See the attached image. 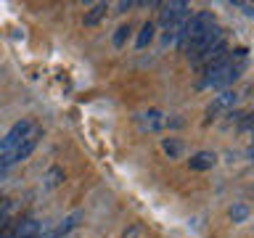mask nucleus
<instances>
[{
    "instance_id": "1",
    "label": "nucleus",
    "mask_w": 254,
    "mask_h": 238,
    "mask_svg": "<svg viewBox=\"0 0 254 238\" xmlns=\"http://www.w3.org/2000/svg\"><path fill=\"white\" fill-rule=\"evenodd\" d=\"M236 56V63L233 61H222L217 63V66L206 69L204 71V79H201V87H230L238 79V74H241V66H244V59H246V48H238V51L233 53Z\"/></svg>"
},
{
    "instance_id": "2",
    "label": "nucleus",
    "mask_w": 254,
    "mask_h": 238,
    "mask_svg": "<svg viewBox=\"0 0 254 238\" xmlns=\"http://www.w3.org/2000/svg\"><path fill=\"white\" fill-rule=\"evenodd\" d=\"M214 24H217V19H214L212 11H196L193 16H188L186 29H183V37H180V45H188V43H193V40H198L206 29H212Z\"/></svg>"
},
{
    "instance_id": "3",
    "label": "nucleus",
    "mask_w": 254,
    "mask_h": 238,
    "mask_svg": "<svg viewBox=\"0 0 254 238\" xmlns=\"http://www.w3.org/2000/svg\"><path fill=\"white\" fill-rule=\"evenodd\" d=\"M40 138H43V130H40V127L35 124V127H32V132H29L27 138H24V140L19 143V146H16L13 151H8V154H3V156H0V164H3L5 170H8L11 164H19L21 159H27V156L32 154V151L37 148Z\"/></svg>"
},
{
    "instance_id": "4",
    "label": "nucleus",
    "mask_w": 254,
    "mask_h": 238,
    "mask_svg": "<svg viewBox=\"0 0 254 238\" xmlns=\"http://www.w3.org/2000/svg\"><path fill=\"white\" fill-rule=\"evenodd\" d=\"M222 40H225V37H222V27H217V24H214V27L206 29L198 40H193V43H188V45H183V51H186L190 59L196 61L198 56H204L206 51H209V48H214L217 43H222Z\"/></svg>"
},
{
    "instance_id": "5",
    "label": "nucleus",
    "mask_w": 254,
    "mask_h": 238,
    "mask_svg": "<svg viewBox=\"0 0 254 238\" xmlns=\"http://www.w3.org/2000/svg\"><path fill=\"white\" fill-rule=\"evenodd\" d=\"M32 127H35V122H32V119H19V122H16L11 130L5 132V138L0 140V154H8V151H13V148L19 146V143L32 132Z\"/></svg>"
},
{
    "instance_id": "6",
    "label": "nucleus",
    "mask_w": 254,
    "mask_h": 238,
    "mask_svg": "<svg viewBox=\"0 0 254 238\" xmlns=\"http://www.w3.org/2000/svg\"><path fill=\"white\" fill-rule=\"evenodd\" d=\"M162 11H159V21H162V27H172V24H178L183 19H188V3H183V0H172V3H162L159 5Z\"/></svg>"
},
{
    "instance_id": "7",
    "label": "nucleus",
    "mask_w": 254,
    "mask_h": 238,
    "mask_svg": "<svg viewBox=\"0 0 254 238\" xmlns=\"http://www.w3.org/2000/svg\"><path fill=\"white\" fill-rule=\"evenodd\" d=\"M222 61H228V45H225V40L217 43L214 48H209L204 56H198V59H196V63H198V66H204V69H212V66H217V63H222Z\"/></svg>"
},
{
    "instance_id": "8",
    "label": "nucleus",
    "mask_w": 254,
    "mask_h": 238,
    "mask_svg": "<svg viewBox=\"0 0 254 238\" xmlns=\"http://www.w3.org/2000/svg\"><path fill=\"white\" fill-rule=\"evenodd\" d=\"M37 236H40V222L32 220V217L19 220L13 225V230L8 233V238H37Z\"/></svg>"
},
{
    "instance_id": "9",
    "label": "nucleus",
    "mask_w": 254,
    "mask_h": 238,
    "mask_svg": "<svg viewBox=\"0 0 254 238\" xmlns=\"http://www.w3.org/2000/svg\"><path fill=\"white\" fill-rule=\"evenodd\" d=\"M236 101H238V95H236V93H230V90H225L222 95H217V98H214V103H212L209 109H206V122H209V119H214V114H217V111L233 109V106H236Z\"/></svg>"
},
{
    "instance_id": "10",
    "label": "nucleus",
    "mask_w": 254,
    "mask_h": 238,
    "mask_svg": "<svg viewBox=\"0 0 254 238\" xmlns=\"http://www.w3.org/2000/svg\"><path fill=\"white\" fill-rule=\"evenodd\" d=\"M217 164V156L212 154V151H198V154H193L188 159V167L196 172H204V170H212V167Z\"/></svg>"
},
{
    "instance_id": "11",
    "label": "nucleus",
    "mask_w": 254,
    "mask_h": 238,
    "mask_svg": "<svg viewBox=\"0 0 254 238\" xmlns=\"http://www.w3.org/2000/svg\"><path fill=\"white\" fill-rule=\"evenodd\" d=\"M138 124H140L143 132L146 130H159V127H164V114L159 109H151V111H146V114L138 117Z\"/></svg>"
},
{
    "instance_id": "12",
    "label": "nucleus",
    "mask_w": 254,
    "mask_h": 238,
    "mask_svg": "<svg viewBox=\"0 0 254 238\" xmlns=\"http://www.w3.org/2000/svg\"><path fill=\"white\" fill-rule=\"evenodd\" d=\"M106 11H109V5H106V3H95V5H90V11H85L82 24H85V27H95L98 21L106 19Z\"/></svg>"
},
{
    "instance_id": "13",
    "label": "nucleus",
    "mask_w": 254,
    "mask_h": 238,
    "mask_svg": "<svg viewBox=\"0 0 254 238\" xmlns=\"http://www.w3.org/2000/svg\"><path fill=\"white\" fill-rule=\"evenodd\" d=\"M162 151L170 159H180L183 151H186V146H183V140H178V138H164L162 140Z\"/></svg>"
},
{
    "instance_id": "14",
    "label": "nucleus",
    "mask_w": 254,
    "mask_h": 238,
    "mask_svg": "<svg viewBox=\"0 0 254 238\" xmlns=\"http://www.w3.org/2000/svg\"><path fill=\"white\" fill-rule=\"evenodd\" d=\"M154 35H156V27L151 21H146L140 27V32H138V40H135V48H138V51H143V48H146L151 40H154Z\"/></svg>"
},
{
    "instance_id": "15",
    "label": "nucleus",
    "mask_w": 254,
    "mask_h": 238,
    "mask_svg": "<svg viewBox=\"0 0 254 238\" xmlns=\"http://www.w3.org/2000/svg\"><path fill=\"white\" fill-rule=\"evenodd\" d=\"M228 214H230V220H233V222H246V217H249V206H246V204H233Z\"/></svg>"
},
{
    "instance_id": "16",
    "label": "nucleus",
    "mask_w": 254,
    "mask_h": 238,
    "mask_svg": "<svg viewBox=\"0 0 254 238\" xmlns=\"http://www.w3.org/2000/svg\"><path fill=\"white\" fill-rule=\"evenodd\" d=\"M127 35H130V24H122V27H117L114 37H111L114 48H122V45H125V40H127Z\"/></svg>"
},
{
    "instance_id": "17",
    "label": "nucleus",
    "mask_w": 254,
    "mask_h": 238,
    "mask_svg": "<svg viewBox=\"0 0 254 238\" xmlns=\"http://www.w3.org/2000/svg\"><path fill=\"white\" fill-rule=\"evenodd\" d=\"M11 212H13V201H8V198H0V228H3L5 222L11 220Z\"/></svg>"
},
{
    "instance_id": "18",
    "label": "nucleus",
    "mask_w": 254,
    "mask_h": 238,
    "mask_svg": "<svg viewBox=\"0 0 254 238\" xmlns=\"http://www.w3.org/2000/svg\"><path fill=\"white\" fill-rule=\"evenodd\" d=\"M61 180H64V170H59V167H53V170L45 175V182H48V188H56Z\"/></svg>"
},
{
    "instance_id": "19",
    "label": "nucleus",
    "mask_w": 254,
    "mask_h": 238,
    "mask_svg": "<svg viewBox=\"0 0 254 238\" xmlns=\"http://www.w3.org/2000/svg\"><path fill=\"white\" fill-rule=\"evenodd\" d=\"M140 233H143L140 225H130V228H127L125 233H122V238H140Z\"/></svg>"
},
{
    "instance_id": "20",
    "label": "nucleus",
    "mask_w": 254,
    "mask_h": 238,
    "mask_svg": "<svg viewBox=\"0 0 254 238\" xmlns=\"http://www.w3.org/2000/svg\"><path fill=\"white\" fill-rule=\"evenodd\" d=\"M77 220H79V214H74V217H69V220H66V222H64V225L59 228V233H66V230H71V228L77 225Z\"/></svg>"
},
{
    "instance_id": "21",
    "label": "nucleus",
    "mask_w": 254,
    "mask_h": 238,
    "mask_svg": "<svg viewBox=\"0 0 254 238\" xmlns=\"http://www.w3.org/2000/svg\"><path fill=\"white\" fill-rule=\"evenodd\" d=\"M130 8H132V3H130V0H127V3L122 0V3L117 5V13H125V11H130Z\"/></svg>"
},
{
    "instance_id": "22",
    "label": "nucleus",
    "mask_w": 254,
    "mask_h": 238,
    "mask_svg": "<svg viewBox=\"0 0 254 238\" xmlns=\"http://www.w3.org/2000/svg\"><path fill=\"white\" fill-rule=\"evenodd\" d=\"M236 5H238V8H244V13H246V16H252V13H254L249 3H236Z\"/></svg>"
},
{
    "instance_id": "23",
    "label": "nucleus",
    "mask_w": 254,
    "mask_h": 238,
    "mask_svg": "<svg viewBox=\"0 0 254 238\" xmlns=\"http://www.w3.org/2000/svg\"><path fill=\"white\" fill-rule=\"evenodd\" d=\"M5 172H8V170H5V167H3V164H0V180H3V178H5Z\"/></svg>"
}]
</instances>
